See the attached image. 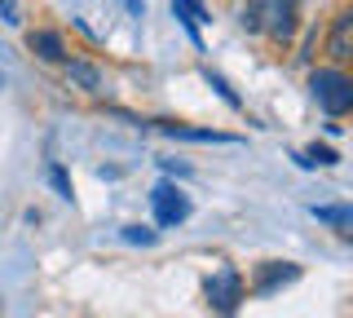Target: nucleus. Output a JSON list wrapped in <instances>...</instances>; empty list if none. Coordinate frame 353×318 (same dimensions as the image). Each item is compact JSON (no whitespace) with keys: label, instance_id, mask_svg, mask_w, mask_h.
Listing matches in <instances>:
<instances>
[{"label":"nucleus","instance_id":"obj_1","mask_svg":"<svg viewBox=\"0 0 353 318\" xmlns=\"http://www.w3.org/2000/svg\"><path fill=\"white\" fill-rule=\"evenodd\" d=\"M252 31H270L274 40H287L296 27V0H248V18Z\"/></svg>","mask_w":353,"mask_h":318},{"label":"nucleus","instance_id":"obj_2","mask_svg":"<svg viewBox=\"0 0 353 318\" xmlns=\"http://www.w3.org/2000/svg\"><path fill=\"white\" fill-rule=\"evenodd\" d=\"M309 89H314L318 106H323L327 115H345L349 106H353V84H349L340 71H314Z\"/></svg>","mask_w":353,"mask_h":318},{"label":"nucleus","instance_id":"obj_3","mask_svg":"<svg viewBox=\"0 0 353 318\" xmlns=\"http://www.w3.org/2000/svg\"><path fill=\"white\" fill-rule=\"evenodd\" d=\"M239 296H243V279H239L234 270H221L216 279H208V301H212L216 310L230 314V310L239 305Z\"/></svg>","mask_w":353,"mask_h":318},{"label":"nucleus","instance_id":"obj_4","mask_svg":"<svg viewBox=\"0 0 353 318\" xmlns=\"http://www.w3.org/2000/svg\"><path fill=\"white\" fill-rule=\"evenodd\" d=\"M150 199H154V217H159V226H176V221H185V217H190V203H185L172 186H159Z\"/></svg>","mask_w":353,"mask_h":318},{"label":"nucleus","instance_id":"obj_5","mask_svg":"<svg viewBox=\"0 0 353 318\" xmlns=\"http://www.w3.org/2000/svg\"><path fill=\"white\" fill-rule=\"evenodd\" d=\"M301 279V266H292V261H270L256 279H252V292H274V288H283V283H296Z\"/></svg>","mask_w":353,"mask_h":318},{"label":"nucleus","instance_id":"obj_6","mask_svg":"<svg viewBox=\"0 0 353 318\" xmlns=\"http://www.w3.org/2000/svg\"><path fill=\"white\" fill-rule=\"evenodd\" d=\"M27 45L36 49L44 62H62V58H66V49H62V36H53V31H31V36H27Z\"/></svg>","mask_w":353,"mask_h":318},{"label":"nucleus","instance_id":"obj_7","mask_svg":"<svg viewBox=\"0 0 353 318\" xmlns=\"http://www.w3.org/2000/svg\"><path fill=\"white\" fill-rule=\"evenodd\" d=\"M349 40H353V14H340L336 27H331L327 53H331V58H349Z\"/></svg>","mask_w":353,"mask_h":318},{"label":"nucleus","instance_id":"obj_8","mask_svg":"<svg viewBox=\"0 0 353 318\" xmlns=\"http://www.w3.org/2000/svg\"><path fill=\"white\" fill-rule=\"evenodd\" d=\"M172 9L176 14H181V23L190 27V36H199V23H208V14H203V5H199V0H172Z\"/></svg>","mask_w":353,"mask_h":318},{"label":"nucleus","instance_id":"obj_9","mask_svg":"<svg viewBox=\"0 0 353 318\" xmlns=\"http://www.w3.org/2000/svg\"><path fill=\"white\" fill-rule=\"evenodd\" d=\"M66 80L80 84V89H97V84H102V75H97L93 67H84V62H71V67H66Z\"/></svg>","mask_w":353,"mask_h":318},{"label":"nucleus","instance_id":"obj_10","mask_svg":"<svg viewBox=\"0 0 353 318\" xmlns=\"http://www.w3.org/2000/svg\"><path fill=\"white\" fill-rule=\"evenodd\" d=\"M314 212L323 217V221H331V226H349V221H353L349 208H314Z\"/></svg>","mask_w":353,"mask_h":318},{"label":"nucleus","instance_id":"obj_11","mask_svg":"<svg viewBox=\"0 0 353 318\" xmlns=\"http://www.w3.org/2000/svg\"><path fill=\"white\" fill-rule=\"evenodd\" d=\"M305 163H336V150H331V146H309Z\"/></svg>","mask_w":353,"mask_h":318},{"label":"nucleus","instance_id":"obj_12","mask_svg":"<svg viewBox=\"0 0 353 318\" xmlns=\"http://www.w3.org/2000/svg\"><path fill=\"white\" fill-rule=\"evenodd\" d=\"M124 239H128V244H154V230H141V226H128V230H124Z\"/></svg>","mask_w":353,"mask_h":318},{"label":"nucleus","instance_id":"obj_13","mask_svg":"<svg viewBox=\"0 0 353 318\" xmlns=\"http://www.w3.org/2000/svg\"><path fill=\"white\" fill-rule=\"evenodd\" d=\"M0 14H5V23H18V5L14 0H0Z\"/></svg>","mask_w":353,"mask_h":318},{"label":"nucleus","instance_id":"obj_14","mask_svg":"<svg viewBox=\"0 0 353 318\" xmlns=\"http://www.w3.org/2000/svg\"><path fill=\"white\" fill-rule=\"evenodd\" d=\"M53 186H58L66 199H71V186H66V172H62V168H53Z\"/></svg>","mask_w":353,"mask_h":318},{"label":"nucleus","instance_id":"obj_15","mask_svg":"<svg viewBox=\"0 0 353 318\" xmlns=\"http://www.w3.org/2000/svg\"><path fill=\"white\" fill-rule=\"evenodd\" d=\"M124 5L132 9V14H141V0H124Z\"/></svg>","mask_w":353,"mask_h":318}]
</instances>
